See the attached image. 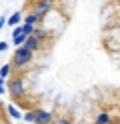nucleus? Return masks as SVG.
I'll return each instance as SVG.
<instances>
[{
  "label": "nucleus",
  "mask_w": 120,
  "mask_h": 124,
  "mask_svg": "<svg viewBox=\"0 0 120 124\" xmlns=\"http://www.w3.org/2000/svg\"><path fill=\"white\" fill-rule=\"evenodd\" d=\"M118 124H120V122H118Z\"/></svg>",
  "instance_id": "393cba45"
},
{
  "label": "nucleus",
  "mask_w": 120,
  "mask_h": 124,
  "mask_svg": "<svg viewBox=\"0 0 120 124\" xmlns=\"http://www.w3.org/2000/svg\"><path fill=\"white\" fill-rule=\"evenodd\" d=\"M6 114L10 116V118H14V120H20V118H22L20 110H18L16 106H12V104H8V106H6Z\"/></svg>",
  "instance_id": "0eeeda50"
},
{
  "label": "nucleus",
  "mask_w": 120,
  "mask_h": 124,
  "mask_svg": "<svg viewBox=\"0 0 120 124\" xmlns=\"http://www.w3.org/2000/svg\"><path fill=\"white\" fill-rule=\"evenodd\" d=\"M8 50V42H0V52H4Z\"/></svg>",
  "instance_id": "6ab92c4d"
},
{
  "label": "nucleus",
  "mask_w": 120,
  "mask_h": 124,
  "mask_svg": "<svg viewBox=\"0 0 120 124\" xmlns=\"http://www.w3.org/2000/svg\"><path fill=\"white\" fill-rule=\"evenodd\" d=\"M16 34H22V26H16V28L12 30V36H16Z\"/></svg>",
  "instance_id": "a211bd4d"
},
{
  "label": "nucleus",
  "mask_w": 120,
  "mask_h": 124,
  "mask_svg": "<svg viewBox=\"0 0 120 124\" xmlns=\"http://www.w3.org/2000/svg\"><path fill=\"white\" fill-rule=\"evenodd\" d=\"M0 124H12V122H6V120H4V122H0Z\"/></svg>",
  "instance_id": "412c9836"
},
{
  "label": "nucleus",
  "mask_w": 120,
  "mask_h": 124,
  "mask_svg": "<svg viewBox=\"0 0 120 124\" xmlns=\"http://www.w3.org/2000/svg\"><path fill=\"white\" fill-rule=\"evenodd\" d=\"M22 22V14L20 12H14L10 18H6V26H18Z\"/></svg>",
  "instance_id": "6e6552de"
},
{
  "label": "nucleus",
  "mask_w": 120,
  "mask_h": 124,
  "mask_svg": "<svg viewBox=\"0 0 120 124\" xmlns=\"http://www.w3.org/2000/svg\"><path fill=\"white\" fill-rule=\"evenodd\" d=\"M2 110H4V106H2V102H0V114H2Z\"/></svg>",
  "instance_id": "aec40b11"
},
{
  "label": "nucleus",
  "mask_w": 120,
  "mask_h": 124,
  "mask_svg": "<svg viewBox=\"0 0 120 124\" xmlns=\"http://www.w3.org/2000/svg\"><path fill=\"white\" fill-rule=\"evenodd\" d=\"M6 90H10V94L14 96V100H18L22 98L24 94H26V88H24V80L20 78V76H14V78L8 80V88Z\"/></svg>",
  "instance_id": "f03ea898"
},
{
  "label": "nucleus",
  "mask_w": 120,
  "mask_h": 124,
  "mask_svg": "<svg viewBox=\"0 0 120 124\" xmlns=\"http://www.w3.org/2000/svg\"><path fill=\"white\" fill-rule=\"evenodd\" d=\"M34 28H36V26L24 24V26H22V34H24V36H32V32H34Z\"/></svg>",
  "instance_id": "4468645a"
},
{
  "label": "nucleus",
  "mask_w": 120,
  "mask_h": 124,
  "mask_svg": "<svg viewBox=\"0 0 120 124\" xmlns=\"http://www.w3.org/2000/svg\"><path fill=\"white\" fill-rule=\"evenodd\" d=\"M32 56H34V52H30L28 48H24V46H18V48L14 50L12 54V60H10V66L12 70H20V68H26L30 62H32Z\"/></svg>",
  "instance_id": "f257e3e1"
},
{
  "label": "nucleus",
  "mask_w": 120,
  "mask_h": 124,
  "mask_svg": "<svg viewBox=\"0 0 120 124\" xmlns=\"http://www.w3.org/2000/svg\"><path fill=\"white\" fill-rule=\"evenodd\" d=\"M52 124H74L70 118H58V120H52Z\"/></svg>",
  "instance_id": "2eb2a0df"
},
{
  "label": "nucleus",
  "mask_w": 120,
  "mask_h": 124,
  "mask_svg": "<svg viewBox=\"0 0 120 124\" xmlns=\"http://www.w3.org/2000/svg\"><path fill=\"white\" fill-rule=\"evenodd\" d=\"M52 8H54V0H38V2L30 4V12H34L40 18H44Z\"/></svg>",
  "instance_id": "7ed1b4c3"
},
{
  "label": "nucleus",
  "mask_w": 120,
  "mask_h": 124,
  "mask_svg": "<svg viewBox=\"0 0 120 124\" xmlns=\"http://www.w3.org/2000/svg\"><path fill=\"white\" fill-rule=\"evenodd\" d=\"M22 46H24V48H28L30 52H36L40 46H42V42H40L38 38H34V36H26V40H24Z\"/></svg>",
  "instance_id": "39448f33"
},
{
  "label": "nucleus",
  "mask_w": 120,
  "mask_h": 124,
  "mask_svg": "<svg viewBox=\"0 0 120 124\" xmlns=\"http://www.w3.org/2000/svg\"><path fill=\"white\" fill-rule=\"evenodd\" d=\"M10 72H12V66H10V64H4L2 68H0V78L6 80L8 76H10Z\"/></svg>",
  "instance_id": "f8f14e48"
},
{
  "label": "nucleus",
  "mask_w": 120,
  "mask_h": 124,
  "mask_svg": "<svg viewBox=\"0 0 120 124\" xmlns=\"http://www.w3.org/2000/svg\"><path fill=\"white\" fill-rule=\"evenodd\" d=\"M94 124H96V122H94Z\"/></svg>",
  "instance_id": "a878e982"
},
{
  "label": "nucleus",
  "mask_w": 120,
  "mask_h": 124,
  "mask_svg": "<svg viewBox=\"0 0 120 124\" xmlns=\"http://www.w3.org/2000/svg\"><path fill=\"white\" fill-rule=\"evenodd\" d=\"M42 22V18L40 16H36L34 12H28L26 16H24V24H30V26H34V24H40Z\"/></svg>",
  "instance_id": "423d86ee"
},
{
  "label": "nucleus",
  "mask_w": 120,
  "mask_h": 124,
  "mask_svg": "<svg viewBox=\"0 0 120 124\" xmlns=\"http://www.w3.org/2000/svg\"><path fill=\"white\" fill-rule=\"evenodd\" d=\"M96 124H112V116L108 112H100L96 118Z\"/></svg>",
  "instance_id": "9d476101"
},
{
  "label": "nucleus",
  "mask_w": 120,
  "mask_h": 124,
  "mask_svg": "<svg viewBox=\"0 0 120 124\" xmlns=\"http://www.w3.org/2000/svg\"><path fill=\"white\" fill-rule=\"evenodd\" d=\"M118 122H120V120H118Z\"/></svg>",
  "instance_id": "bb28decb"
},
{
  "label": "nucleus",
  "mask_w": 120,
  "mask_h": 124,
  "mask_svg": "<svg viewBox=\"0 0 120 124\" xmlns=\"http://www.w3.org/2000/svg\"><path fill=\"white\" fill-rule=\"evenodd\" d=\"M34 114H36V124H52V114L48 110H42V108H34Z\"/></svg>",
  "instance_id": "20e7f679"
},
{
  "label": "nucleus",
  "mask_w": 120,
  "mask_h": 124,
  "mask_svg": "<svg viewBox=\"0 0 120 124\" xmlns=\"http://www.w3.org/2000/svg\"><path fill=\"white\" fill-rule=\"evenodd\" d=\"M22 120L28 122V124H36V114H34V110H26V112L22 114Z\"/></svg>",
  "instance_id": "9b49d317"
},
{
  "label": "nucleus",
  "mask_w": 120,
  "mask_h": 124,
  "mask_svg": "<svg viewBox=\"0 0 120 124\" xmlns=\"http://www.w3.org/2000/svg\"><path fill=\"white\" fill-rule=\"evenodd\" d=\"M34 2H38V0H30V4H34Z\"/></svg>",
  "instance_id": "4be33fe9"
},
{
  "label": "nucleus",
  "mask_w": 120,
  "mask_h": 124,
  "mask_svg": "<svg viewBox=\"0 0 120 124\" xmlns=\"http://www.w3.org/2000/svg\"><path fill=\"white\" fill-rule=\"evenodd\" d=\"M4 92H6V80L0 78V94H4Z\"/></svg>",
  "instance_id": "dca6fc26"
},
{
  "label": "nucleus",
  "mask_w": 120,
  "mask_h": 124,
  "mask_svg": "<svg viewBox=\"0 0 120 124\" xmlns=\"http://www.w3.org/2000/svg\"><path fill=\"white\" fill-rule=\"evenodd\" d=\"M118 30H120V22H118Z\"/></svg>",
  "instance_id": "5701e85b"
},
{
  "label": "nucleus",
  "mask_w": 120,
  "mask_h": 124,
  "mask_svg": "<svg viewBox=\"0 0 120 124\" xmlns=\"http://www.w3.org/2000/svg\"><path fill=\"white\" fill-rule=\"evenodd\" d=\"M24 40H26V36H24V34H16V36H12V44H16V48H18V46H22Z\"/></svg>",
  "instance_id": "ddd939ff"
},
{
  "label": "nucleus",
  "mask_w": 120,
  "mask_h": 124,
  "mask_svg": "<svg viewBox=\"0 0 120 124\" xmlns=\"http://www.w3.org/2000/svg\"><path fill=\"white\" fill-rule=\"evenodd\" d=\"M118 4H120V0H118Z\"/></svg>",
  "instance_id": "b1692460"
},
{
  "label": "nucleus",
  "mask_w": 120,
  "mask_h": 124,
  "mask_svg": "<svg viewBox=\"0 0 120 124\" xmlns=\"http://www.w3.org/2000/svg\"><path fill=\"white\" fill-rule=\"evenodd\" d=\"M32 36H34V38H38V40L42 42V40H46V38L50 36V32H48V30H44V28H34Z\"/></svg>",
  "instance_id": "1a4fd4ad"
},
{
  "label": "nucleus",
  "mask_w": 120,
  "mask_h": 124,
  "mask_svg": "<svg viewBox=\"0 0 120 124\" xmlns=\"http://www.w3.org/2000/svg\"><path fill=\"white\" fill-rule=\"evenodd\" d=\"M6 28V16H0V30Z\"/></svg>",
  "instance_id": "f3484780"
}]
</instances>
